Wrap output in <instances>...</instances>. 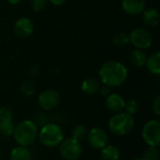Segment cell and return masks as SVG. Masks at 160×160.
<instances>
[{
    "mask_svg": "<svg viewBox=\"0 0 160 160\" xmlns=\"http://www.w3.org/2000/svg\"><path fill=\"white\" fill-rule=\"evenodd\" d=\"M99 82L109 87H119L125 83L128 78V69L120 62L108 61L104 63L99 71Z\"/></svg>",
    "mask_w": 160,
    "mask_h": 160,
    "instance_id": "1",
    "label": "cell"
},
{
    "mask_svg": "<svg viewBox=\"0 0 160 160\" xmlns=\"http://www.w3.org/2000/svg\"><path fill=\"white\" fill-rule=\"evenodd\" d=\"M38 128L37 124L29 119L21 121L15 125L12 136L15 142L21 146H30L38 139Z\"/></svg>",
    "mask_w": 160,
    "mask_h": 160,
    "instance_id": "2",
    "label": "cell"
},
{
    "mask_svg": "<svg viewBox=\"0 0 160 160\" xmlns=\"http://www.w3.org/2000/svg\"><path fill=\"white\" fill-rule=\"evenodd\" d=\"M38 139L43 146L54 148L57 147L65 139V133L59 125L48 123L43 125L38 130Z\"/></svg>",
    "mask_w": 160,
    "mask_h": 160,
    "instance_id": "3",
    "label": "cell"
},
{
    "mask_svg": "<svg viewBox=\"0 0 160 160\" xmlns=\"http://www.w3.org/2000/svg\"><path fill=\"white\" fill-rule=\"evenodd\" d=\"M135 127V120L132 115L126 112L114 113L108 122L109 130L118 137L128 135Z\"/></svg>",
    "mask_w": 160,
    "mask_h": 160,
    "instance_id": "4",
    "label": "cell"
},
{
    "mask_svg": "<svg viewBox=\"0 0 160 160\" xmlns=\"http://www.w3.org/2000/svg\"><path fill=\"white\" fill-rule=\"evenodd\" d=\"M59 154L64 160H77L82 155V142L74 140L71 137L65 138L58 145Z\"/></svg>",
    "mask_w": 160,
    "mask_h": 160,
    "instance_id": "5",
    "label": "cell"
},
{
    "mask_svg": "<svg viewBox=\"0 0 160 160\" xmlns=\"http://www.w3.org/2000/svg\"><path fill=\"white\" fill-rule=\"evenodd\" d=\"M142 137L148 146L158 147L160 145V122L157 119L147 121L142 127Z\"/></svg>",
    "mask_w": 160,
    "mask_h": 160,
    "instance_id": "6",
    "label": "cell"
},
{
    "mask_svg": "<svg viewBox=\"0 0 160 160\" xmlns=\"http://www.w3.org/2000/svg\"><path fill=\"white\" fill-rule=\"evenodd\" d=\"M86 140L93 149L101 150L109 143V135L104 128L95 127L87 132Z\"/></svg>",
    "mask_w": 160,
    "mask_h": 160,
    "instance_id": "7",
    "label": "cell"
},
{
    "mask_svg": "<svg viewBox=\"0 0 160 160\" xmlns=\"http://www.w3.org/2000/svg\"><path fill=\"white\" fill-rule=\"evenodd\" d=\"M129 37V42L136 48L140 50L148 49L153 43L152 35L144 28H136L132 30Z\"/></svg>",
    "mask_w": 160,
    "mask_h": 160,
    "instance_id": "8",
    "label": "cell"
},
{
    "mask_svg": "<svg viewBox=\"0 0 160 160\" xmlns=\"http://www.w3.org/2000/svg\"><path fill=\"white\" fill-rule=\"evenodd\" d=\"M60 94L54 89H47L42 91L38 97V106L44 111H52L60 103Z\"/></svg>",
    "mask_w": 160,
    "mask_h": 160,
    "instance_id": "9",
    "label": "cell"
},
{
    "mask_svg": "<svg viewBox=\"0 0 160 160\" xmlns=\"http://www.w3.org/2000/svg\"><path fill=\"white\" fill-rule=\"evenodd\" d=\"M13 30L18 38H26L32 35L34 31V24L29 18L22 17L15 22Z\"/></svg>",
    "mask_w": 160,
    "mask_h": 160,
    "instance_id": "10",
    "label": "cell"
},
{
    "mask_svg": "<svg viewBox=\"0 0 160 160\" xmlns=\"http://www.w3.org/2000/svg\"><path fill=\"white\" fill-rule=\"evenodd\" d=\"M125 104H126L125 98H123V96L117 93H111L109 96L106 97L105 99L106 108L113 113L123 112L125 109Z\"/></svg>",
    "mask_w": 160,
    "mask_h": 160,
    "instance_id": "11",
    "label": "cell"
},
{
    "mask_svg": "<svg viewBox=\"0 0 160 160\" xmlns=\"http://www.w3.org/2000/svg\"><path fill=\"white\" fill-rule=\"evenodd\" d=\"M146 7L145 0H123L122 8L129 15H139L143 12Z\"/></svg>",
    "mask_w": 160,
    "mask_h": 160,
    "instance_id": "12",
    "label": "cell"
},
{
    "mask_svg": "<svg viewBox=\"0 0 160 160\" xmlns=\"http://www.w3.org/2000/svg\"><path fill=\"white\" fill-rule=\"evenodd\" d=\"M142 21L144 24L149 27L158 26L160 21V16L158 9L154 8L144 9L142 12Z\"/></svg>",
    "mask_w": 160,
    "mask_h": 160,
    "instance_id": "13",
    "label": "cell"
},
{
    "mask_svg": "<svg viewBox=\"0 0 160 160\" xmlns=\"http://www.w3.org/2000/svg\"><path fill=\"white\" fill-rule=\"evenodd\" d=\"M101 86V82L96 78H87L82 81L81 84V89L86 95H95L98 93Z\"/></svg>",
    "mask_w": 160,
    "mask_h": 160,
    "instance_id": "14",
    "label": "cell"
},
{
    "mask_svg": "<svg viewBox=\"0 0 160 160\" xmlns=\"http://www.w3.org/2000/svg\"><path fill=\"white\" fill-rule=\"evenodd\" d=\"M9 160H32V153L28 147L18 145L10 151Z\"/></svg>",
    "mask_w": 160,
    "mask_h": 160,
    "instance_id": "15",
    "label": "cell"
},
{
    "mask_svg": "<svg viewBox=\"0 0 160 160\" xmlns=\"http://www.w3.org/2000/svg\"><path fill=\"white\" fill-rule=\"evenodd\" d=\"M100 158L101 160H120L121 152L118 147L107 144L100 150Z\"/></svg>",
    "mask_w": 160,
    "mask_h": 160,
    "instance_id": "16",
    "label": "cell"
},
{
    "mask_svg": "<svg viewBox=\"0 0 160 160\" xmlns=\"http://www.w3.org/2000/svg\"><path fill=\"white\" fill-rule=\"evenodd\" d=\"M145 66L148 71L154 75L160 74V52H155L147 57Z\"/></svg>",
    "mask_w": 160,
    "mask_h": 160,
    "instance_id": "17",
    "label": "cell"
},
{
    "mask_svg": "<svg viewBox=\"0 0 160 160\" xmlns=\"http://www.w3.org/2000/svg\"><path fill=\"white\" fill-rule=\"evenodd\" d=\"M130 60L134 66H136L138 68H142L145 66V63L147 60V55L143 50L135 49L130 54Z\"/></svg>",
    "mask_w": 160,
    "mask_h": 160,
    "instance_id": "18",
    "label": "cell"
},
{
    "mask_svg": "<svg viewBox=\"0 0 160 160\" xmlns=\"http://www.w3.org/2000/svg\"><path fill=\"white\" fill-rule=\"evenodd\" d=\"M87 132H88L87 128L83 125L79 124V125L75 126L73 128V129L71 130V138H73L74 140L82 142L86 139Z\"/></svg>",
    "mask_w": 160,
    "mask_h": 160,
    "instance_id": "19",
    "label": "cell"
},
{
    "mask_svg": "<svg viewBox=\"0 0 160 160\" xmlns=\"http://www.w3.org/2000/svg\"><path fill=\"white\" fill-rule=\"evenodd\" d=\"M15 128L13 120H4L0 119V135L5 137L11 136Z\"/></svg>",
    "mask_w": 160,
    "mask_h": 160,
    "instance_id": "20",
    "label": "cell"
},
{
    "mask_svg": "<svg viewBox=\"0 0 160 160\" xmlns=\"http://www.w3.org/2000/svg\"><path fill=\"white\" fill-rule=\"evenodd\" d=\"M142 158L144 160H159L160 152L158 147L148 146L144 150Z\"/></svg>",
    "mask_w": 160,
    "mask_h": 160,
    "instance_id": "21",
    "label": "cell"
},
{
    "mask_svg": "<svg viewBox=\"0 0 160 160\" xmlns=\"http://www.w3.org/2000/svg\"><path fill=\"white\" fill-rule=\"evenodd\" d=\"M112 43L116 46H126L129 43V37L126 33L119 32L113 36Z\"/></svg>",
    "mask_w": 160,
    "mask_h": 160,
    "instance_id": "22",
    "label": "cell"
},
{
    "mask_svg": "<svg viewBox=\"0 0 160 160\" xmlns=\"http://www.w3.org/2000/svg\"><path fill=\"white\" fill-rule=\"evenodd\" d=\"M125 112H128L130 115H134L138 112L139 111V103L136 99H129L128 101H126L125 104Z\"/></svg>",
    "mask_w": 160,
    "mask_h": 160,
    "instance_id": "23",
    "label": "cell"
},
{
    "mask_svg": "<svg viewBox=\"0 0 160 160\" xmlns=\"http://www.w3.org/2000/svg\"><path fill=\"white\" fill-rule=\"evenodd\" d=\"M20 90L24 96H27V97L33 96L35 93V84L30 81L23 82L20 87Z\"/></svg>",
    "mask_w": 160,
    "mask_h": 160,
    "instance_id": "24",
    "label": "cell"
},
{
    "mask_svg": "<svg viewBox=\"0 0 160 160\" xmlns=\"http://www.w3.org/2000/svg\"><path fill=\"white\" fill-rule=\"evenodd\" d=\"M0 119L4 120H13V112L8 107L0 108Z\"/></svg>",
    "mask_w": 160,
    "mask_h": 160,
    "instance_id": "25",
    "label": "cell"
},
{
    "mask_svg": "<svg viewBox=\"0 0 160 160\" xmlns=\"http://www.w3.org/2000/svg\"><path fill=\"white\" fill-rule=\"evenodd\" d=\"M48 0H31V6L32 8L35 11H40L44 9V8L47 5Z\"/></svg>",
    "mask_w": 160,
    "mask_h": 160,
    "instance_id": "26",
    "label": "cell"
},
{
    "mask_svg": "<svg viewBox=\"0 0 160 160\" xmlns=\"http://www.w3.org/2000/svg\"><path fill=\"white\" fill-rule=\"evenodd\" d=\"M152 109L156 115H160V96H157L153 100Z\"/></svg>",
    "mask_w": 160,
    "mask_h": 160,
    "instance_id": "27",
    "label": "cell"
},
{
    "mask_svg": "<svg viewBox=\"0 0 160 160\" xmlns=\"http://www.w3.org/2000/svg\"><path fill=\"white\" fill-rule=\"evenodd\" d=\"M98 92L100 93V95L101 96H103V97H107V96H109L110 94H111V87H109V86H107V85H101L100 86V88H99V90H98Z\"/></svg>",
    "mask_w": 160,
    "mask_h": 160,
    "instance_id": "28",
    "label": "cell"
},
{
    "mask_svg": "<svg viewBox=\"0 0 160 160\" xmlns=\"http://www.w3.org/2000/svg\"><path fill=\"white\" fill-rule=\"evenodd\" d=\"M38 72H39V68H38V66L34 65V66H32V67L30 68V73H31V75L37 76V75L38 74Z\"/></svg>",
    "mask_w": 160,
    "mask_h": 160,
    "instance_id": "29",
    "label": "cell"
},
{
    "mask_svg": "<svg viewBox=\"0 0 160 160\" xmlns=\"http://www.w3.org/2000/svg\"><path fill=\"white\" fill-rule=\"evenodd\" d=\"M49 1L54 6H61L63 4H65L68 0H49Z\"/></svg>",
    "mask_w": 160,
    "mask_h": 160,
    "instance_id": "30",
    "label": "cell"
},
{
    "mask_svg": "<svg viewBox=\"0 0 160 160\" xmlns=\"http://www.w3.org/2000/svg\"><path fill=\"white\" fill-rule=\"evenodd\" d=\"M10 5H17V4H19L22 0H7Z\"/></svg>",
    "mask_w": 160,
    "mask_h": 160,
    "instance_id": "31",
    "label": "cell"
},
{
    "mask_svg": "<svg viewBox=\"0 0 160 160\" xmlns=\"http://www.w3.org/2000/svg\"><path fill=\"white\" fill-rule=\"evenodd\" d=\"M133 160H144L142 158H135V159Z\"/></svg>",
    "mask_w": 160,
    "mask_h": 160,
    "instance_id": "32",
    "label": "cell"
},
{
    "mask_svg": "<svg viewBox=\"0 0 160 160\" xmlns=\"http://www.w3.org/2000/svg\"><path fill=\"white\" fill-rule=\"evenodd\" d=\"M41 160H50V159H48V158H43V159H41Z\"/></svg>",
    "mask_w": 160,
    "mask_h": 160,
    "instance_id": "33",
    "label": "cell"
}]
</instances>
